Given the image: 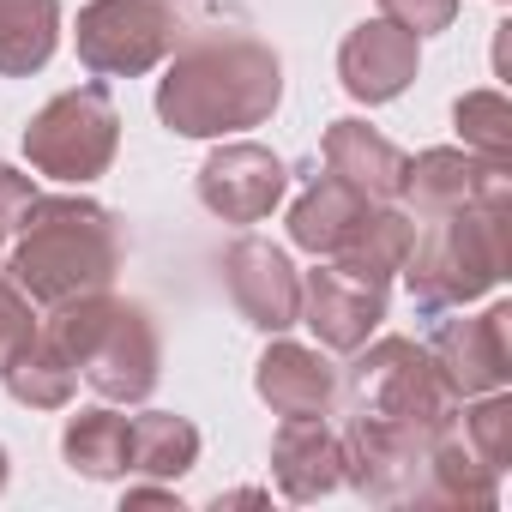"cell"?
<instances>
[{"label": "cell", "instance_id": "1", "mask_svg": "<svg viewBox=\"0 0 512 512\" xmlns=\"http://www.w3.org/2000/svg\"><path fill=\"white\" fill-rule=\"evenodd\" d=\"M284 103V61L253 37H205L175 55L157 85V115L181 139H223L272 121Z\"/></svg>", "mask_w": 512, "mask_h": 512}, {"label": "cell", "instance_id": "2", "mask_svg": "<svg viewBox=\"0 0 512 512\" xmlns=\"http://www.w3.org/2000/svg\"><path fill=\"white\" fill-rule=\"evenodd\" d=\"M121 272V229L97 199L79 193H55L25 211L19 247L7 260V278L19 284V296L31 308H61L73 296L109 290Z\"/></svg>", "mask_w": 512, "mask_h": 512}, {"label": "cell", "instance_id": "3", "mask_svg": "<svg viewBox=\"0 0 512 512\" xmlns=\"http://www.w3.org/2000/svg\"><path fill=\"white\" fill-rule=\"evenodd\" d=\"M43 338L91 380V392H103L109 404H139L157 386L163 350H157V326L145 320V308L115 302L109 290L73 296L61 308H49Z\"/></svg>", "mask_w": 512, "mask_h": 512}, {"label": "cell", "instance_id": "4", "mask_svg": "<svg viewBox=\"0 0 512 512\" xmlns=\"http://www.w3.org/2000/svg\"><path fill=\"white\" fill-rule=\"evenodd\" d=\"M512 266V199H482L434 217V229L410 247L404 284L422 314H446L482 302Z\"/></svg>", "mask_w": 512, "mask_h": 512}, {"label": "cell", "instance_id": "5", "mask_svg": "<svg viewBox=\"0 0 512 512\" xmlns=\"http://www.w3.org/2000/svg\"><path fill=\"white\" fill-rule=\"evenodd\" d=\"M350 404H356V416L392 422L416 440H446L458 428V410H464V398L446 386L440 362L416 338L362 344V356L350 368Z\"/></svg>", "mask_w": 512, "mask_h": 512}, {"label": "cell", "instance_id": "6", "mask_svg": "<svg viewBox=\"0 0 512 512\" xmlns=\"http://www.w3.org/2000/svg\"><path fill=\"white\" fill-rule=\"evenodd\" d=\"M115 145H121V115H115L103 85H79V91L49 97L25 127L31 169L55 175V181H73V187L97 181L115 163Z\"/></svg>", "mask_w": 512, "mask_h": 512}, {"label": "cell", "instance_id": "7", "mask_svg": "<svg viewBox=\"0 0 512 512\" xmlns=\"http://www.w3.org/2000/svg\"><path fill=\"white\" fill-rule=\"evenodd\" d=\"M73 43L97 79H139L175 49V13L163 0H91Z\"/></svg>", "mask_w": 512, "mask_h": 512}, {"label": "cell", "instance_id": "8", "mask_svg": "<svg viewBox=\"0 0 512 512\" xmlns=\"http://www.w3.org/2000/svg\"><path fill=\"white\" fill-rule=\"evenodd\" d=\"M284 187H290L284 157H272L266 145H253V139L217 145L199 163V199L223 223H260V217H272V205L284 199Z\"/></svg>", "mask_w": 512, "mask_h": 512}, {"label": "cell", "instance_id": "9", "mask_svg": "<svg viewBox=\"0 0 512 512\" xmlns=\"http://www.w3.org/2000/svg\"><path fill=\"white\" fill-rule=\"evenodd\" d=\"M398 193L410 199L416 217H446V211H464V205H482V199H512V169L506 163H488L476 151H452V145H434L422 157H404V181Z\"/></svg>", "mask_w": 512, "mask_h": 512}, {"label": "cell", "instance_id": "10", "mask_svg": "<svg viewBox=\"0 0 512 512\" xmlns=\"http://www.w3.org/2000/svg\"><path fill=\"white\" fill-rule=\"evenodd\" d=\"M223 278H229V296L253 332H290L302 320V278H296L284 247L253 241V235L235 241L223 253Z\"/></svg>", "mask_w": 512, "mask_h": 512}, {"label": "cell", "instance_id": "11", "mask_svg": "<svg viewBox=\"0 0 512 512\" xmlns=\"http://www.w3.org/2000/svg\"><path fill=\"white\" fill-rule=\"evenodd\" d=\"M428 356L440 362L446 386L458 398H482V392H500L506 374H512V308L494 302L488 314L476 320H446L428 344Z\"/></svg>", "mask_w": 512, "mask_h": 512}, {"label": "cell", "instance_id": "12", "mask_svg": "<svg viewBox=\"0 0 512 512\" xmlns=\"http://www.w3.org/2000/svg\"><path fill=\"white\" fill-rule=\"evenodd\" d=\"M302 320L326 350H362L386 320V284L356 278L344 266H314L302 278Z\"/></svg>", "mask_w": 512, "mask_h": 512}, {"label": "cell", "instance_id": "13", "mask_svg": "<svg viewBox=\"0 0 512 512\" xmlns=\"http://www.w3.org/2000/svg\"><path fill=\"white\" fill-rule=\"evenodd\" d=\"M338 79L356 103H392L416 79V37L398 31L392 19H368L344 37L338 49Z\"/></svg>", "mask_w": 512, "mask_h": 512}, {"label": "cell", "instance_id": "14", "mask_svg": "<svg viewBox=\"0 0 512 512\" xmlns=\"http://www.w3.org/2000/svg\"><path fill=\"white\" fill-rule=\"evenodd\" d=\"M272 482L296 506L344 482V440L326 428V416H284V428L272 434Z\"/></svg>", "mask_w": 512, "mask_h": 512}, {"label": "cell", "instance_id": "15", "mask_svg": "<svg viewBox=\"0 0 512 512\" xmlns=\"http://www.w3.org/2000/svg\"><path fill=\"white\" fill-rule=\"evenodd\" d=\"M253 386H260V398H266L278 416H332V404H338V368H332L320 350L290 344V338H278V344L260 356Z\"/></svg>", "mask_w": 512, "mask_h": 512}, {"label": "cell", "instance_id": "16", "mask_svg": "<svg viewBox=\"0 0 512 512\" xmlns=\"http://www.w3.org/2000/svg\"><path fill=\"white\" fill-rule=\"evenodd\" d=\"M320 157H326V175L350 181L362 199H398L404 151L386 133H374L368 121H332L320 139Z\"/></svg>", "mask_w": 512, "mask_h": 512}, {"label": "cell", "instance_id": "17", "mask_svg": "<svg viewBox=\"0 0 512 512\" xmlns=\"http://www.w3.org/2000/svg\"><path fill=\"white\" fill-rule=\"evenodd\" d=\"M500 500V470L482 464L464 440H434L422 458V476L410 488V506H494Z\"/></svg>", "mask_w": 512, "mask_h": 512}, {"label": "cell", "instance_id": "18", "mask_svg": "<svg viewBox=\"0 0 512 512\" xmlns=\"http://www.w3.org/2000/svg\"><path fill=\"white\" fill-rule=\"evenodd\" d=\"M410 247H416V217L410 211H362V223L344 235V247L332 253V260L356 278H374V284H392L410 260Z\"/></svg>", "mask_w": 512, "mask_h": 512}, {"label": "cell", "instance_id": "19", "mask_svg": "<svg viewBox=\"0 0 512 512\" xmlns=\"http://www.w3.org/2000/svg\"><path fill=\"white\" fill-rule=\"evenodd\" d=\"M199 464V428L175 410H145L127 422V470L151 482H175Z\"/></svg>", "mask_w": 512, "mask_h": 512}, {"label": "cell", "instance_id": "20", "mask_svg": "<svg viewBox=\"0 0 512 512\" xmlns=\"http://www.w3.org/2000/svg\"><path fill=\"white\" fill-rule=\"evenodd\" d=\"M362 211H368V199H362L350 181L320 175V181L290 205V241H296V247H308V253H338V247H344V235L362 223Z\"/></svg>", "mask_w": 512, "mask_h": 512}, {"label": "cell", "instance_id": "21", "mask_svg": "<svg viewBox=\"0 0 512 512\" xmlns=\"http://www.w3.org/2000/svg\"><path fill=\"white\" fill-rule=\"evenodd\" d=\"M61 43V0H0V73L31 79Z\"/></svg>", "mask_w": 512, "mask_h": 512}, {"label": "cell", "instance_id": "22", "mask_svg": "<svg viewBox=\"0 0 512 512\" xmlns=\"http://www.w3.org/2000/svg\"><path fill=\"white\" fill-rule=\"evenodd\" d=\"M0 386H7L13 404H25V410H61V404H73L79 368L37 332V338H25V344L7 356V368H0Z\"/></svg>", "mask_w": 512, "mask_h": 512}, {"label": "cell", "instance_id": "23", "mask_svg": "<svg viewBox=\"0 0 512 512\" xmlns=\"http://www.w3.org/2000/svg\"><path fill=\"white\" fill-rule=\"evenodd\" d=\"M61 452H67V464H73L79 476H91V482L127 476V416L109 410V404L79 410V416L67 422V434H61Z\"/></svg>", "mask_w": 512, "mask_h": 512}, {"label": "cell", "instance_id": "24", "mask_svg": "<svg viewBox=\"0 0 512 512\" xmlns=\"http://www.w3.org/2000/svg\"><path fill=\"white\" fill-rule=\"evenodd\" d=\"M452 121H458L464 151H476L488 163H512V103L500 91H464L452 103Z\"/></svg>", "mask_w": 512, "mask_h": 512}, {"label": "cell", "instance_id": "25", "mask_svg": "<svg viewBox=\"0 0 512 512\" xmlns=\"http://www.w3.org/2000/svg\"><path fill=\"white\" fill-rule=\"evenodd\" d=\"M464 416V446L482 458V464H494V470H506L512 464V398L506 392H482L470 410H458Z\"/></svg>", "mask_w": 512, "mask_h": 512}, {"label": "cell", "instance_id": "26", "mask_svg": "<svg viewBox=\"0 0 512 512\" xmlns=\"http://www.w3.org/2000/svg\"><path fill=\"white\" fill-rule=\"evenodd\" d=\"M380 7H386V19H392L398 31H410L416 43L434 37V31H446V25L458 19V0H380Z\"/></svg>", "mask_w": 512, "mask_h": 512}, {"label": "cell", "instance_id": "27", "mask_svg": "<svg viewBox=\"0 0 512 512\" xmlns=\"http://www.w3.org/2000/svg\"><path fill=\"white\" fill-rule=\"evenodd\" d=\"M25 338H37V314H31V302L19 296L13 278H0V368H7V356H13Z\"/></svg>", "mask_w": 512, "mask_h": 512}, {"label": "cell", "instance_id": "28", "mask_svg": "<svg viewBox=\"0 0 512 512\" xmlns=\"http://www.w3.org/2000/svg\"><path fill=\"white\" fill-rule=\"evenodd\" d=\"M31 205H37L31 175H19V169L0 163V241H13V235L25 229V211H31Z\"/></svg>", "mask_w": 512, "mask_h": 512}, {"label": "cell", "instance_id": "29", "mask_svg": "<svg viewBox=\"0 0 512 512\" xmlns=\"http://www.w3.org/2000/svg\"><path fill=\"white\" fill-rule=\"evenodd\" d=\"M127 506H175V512H181L175 488H151V482H145V488H127Z\"/></svg>", "mask_w": 512, "mask_h": 512}, {"label": "cell", "instance_id": "30", "mask_svg": "<svg viewBox=\"0 0 512 512\" xmlns=\"http://www.w3.org/2000/svg\"><path fill=\"white\" fill-rule=\"evenodd\" d=\"M211 506H266V494L260 488H235V494H217Z\"/></svg>", "mask_w": 512, "mask_h": 512}, {"label": "cell", "instance_id": "31", "mask_svg": "<svg viewBox=\"0 0 512 512\" xmlns=\"http://www.w3.org/2000/svg\"><path fill=\"white\" fill-rule=\"evenodd\" d=\"M0 488H7V446H0Z\"/></svg>", "mask_w": 512, "mask_h": 512}, {"label": "cell", "instance_id": "32", "mask_svg": "<svg viewBox=\"0 0 512 512\" xmlns=\"http://www.w3.org/2000/svg\"><path fill=\"white\" fill-rule=\"evenodd\" d=\"M0 272H7V241H0Z\"/></svg>", "mask_w": 512, "mask_h": 512}]
</instances>
